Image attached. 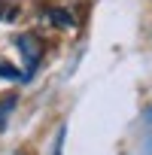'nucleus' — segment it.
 <instances>
[]
</instances>
